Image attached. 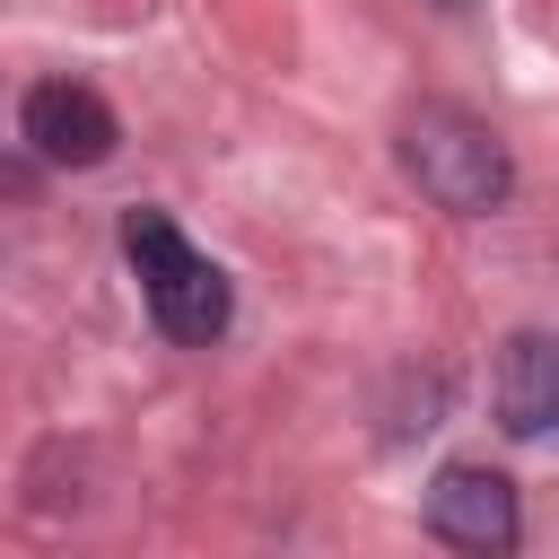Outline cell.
Masks as SVG:
<instances>
[{
  "label": "cell",
  "mask_w": 559,
  "mask_h": 559,
  "mask_svg": "<svg viewBox=\"0 0 559 559\" xmlns=\"http://www.w3.org/2000/svg\"><path fill=\"white\" fill-rule=\"evenodd\" d=\"M437 9H463V0H437Z\"/></svg>",
  "instance_id": "cell-6"
},
{
  "label": "cell",
  "mask_w": 559,
  "mask_h": 559,
  "mask_svg": "<svg viewBox=\"0 0 559 559\" xmlns=\"http://www.w3.org/2000/svg\"><path fill=\"white\" fill-rule=\"evenodd\" d=\"M498 428L507 437H559V341L515 332L498 349Z\"/></svg>",
  "instance_id": "cell-5"
},
{
  "label": "cell",
  "mask_w": 559,
  "mask_h": 559,
  "mask_svg": "<svg viewBox=\"0 0 559 559\" xmlns=\"http://www.w3.org/2000/svg\"><path fill=\"white\" fill-rule=\"evenodd\" d=\"M428 533H437V542H454V550H480V559L515 550V542H524L515 480H507V472H489V463H445V472L428 480Z\"/></svg>",
  "instance_id": "cell-4"
},
{
  "label": "cell",
  "mask_w": 559,
  "mask_h": 559,
  "mask_svg": "<svg viewBox=\"0 0 559 559\" xmlns=\"http://www.w3.org/2000/svg\"><path fill=\"white\" fill-rule=\"evenodd\" d=\"M122 262H131L140 306H148V323H157L166 341L210 349V341L227 332V314H236L227 271H218V262H210L166 210H131V218H122Z\"/></svg>",
  "instance_id": "cell-1"
},
{
  "label": "cell",
  "mask_w": 559,
  "mask_h": 559,
  "mask_svg": "<svg viewBox=\"0 0 559 559\" xmlns=\"http://www.w3.org/2000/svg\"><path fill=\"white\" fill-rule=\"evenodd\" d=\"M402 166H411V183H419L437 210H454V218H489V210L515 192L507 140H498L480 114L445 105V96H428V105L402 122Z\"/></svg>",
  "instance_id": "cell-2"
},
{
  "label": "cell",
  "mask_w": 559,
  "mask_h": 559,
  "mask_svg": "<svg viewBox=\"0 0 559 559\" xmlns=\"http://www.w3.org/2000/svg\"><path fill=\"white\" fill-rule=\"evenodd\" d=\"M17 140L44 166H105L122 148V122H114V105L87 79H35L26 105H17Z\"/></svg>",
  "instance_id": "cell-3"
}]
</instances>
